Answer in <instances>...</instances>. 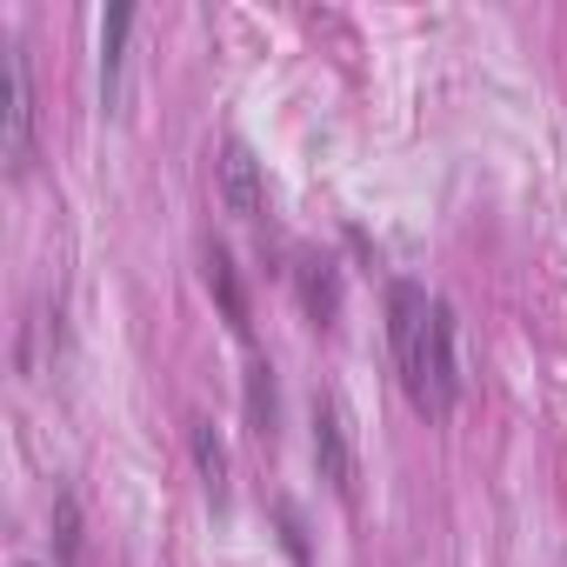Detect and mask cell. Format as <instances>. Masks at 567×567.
Here are the masks:
<instances>
[{
	"label": "cell",
	"instance_id": "1",
	"mask_svg": "<svg viewBox=\"0 0 567 567\" xmlns=\"http://www.w3.org/2000/svg\"><path fill=\"white\" fill-rule=\"evenodd\" d=\"M388 348H394V374H401L408 401L427 421L461 408V388H467L461 321L441 295L421 288V280H388Z\"/></svg>",
	"mask_w": 567,
	"mask_h": 567
},
{
	"label": "cell",
	"instance_id": "2",
	"mask_svg": "<svg viewBox=\"0 0 567 567\" xmlns=\"http://www.w3.org/2000/svg\"><path fill=\"white\" fill-rule=\"evenodd\" d=\"M315 467L348 507L361 501V441H354V414L334 388L315 394Z\"/></svg>",
	"mask_w": 567,
	"mask_h": 567
},
{
	"label": "cell",
	"instance_id": "3",
	"mask_svg": "<svg viewBox=\"0 0 567 567\" xmlns=\"http://www.w3.org/2000/svg\"><path fill=\"white\" fill-rule=\"evenodd\" d=\"M214 194H220V207H227L234 220H260L267 181H260V161H254L247 141H227V147H220V161H214Z\"/></svg>",
	"mask_w": 567,
	"mask_h": 567
},
{
	"label": "cell",
	"instance_id": "4",
	"mask_svg": "<svg viewBox=\"0 0 567 567\" xmlns=\"http://www.w3.org/2000/svg\"><path fill=\"white\" fill-rule=\"evenodd\" d=\"M0 161L28 174L34 161V87H28V54L8 48V134H0Z\"/></svg>",
	"mask_w": 567,
	"mask_h": 567
},
{
	"label": "cell",
	"instance_id": "5",
	"mask_svg": "<svg viewBox=\"0 0 567 567\" xmlns=\"http://www.w3.org/2000/svg\"><path fill=\"white\" fill-rule=\"evenodd\" d=\"M295 295H301V315H308L315 328H334V321H341V260L301 254V267H295Z\"/></svg>",
	"mask_w": 567,
	"mask_h": 567
},
{
	"label": "cell",
	"instance_id": "6",
	"mask_svg": "<svg viewBox=\"0 0 567 567\" xmlns=\"http://www.w3.org/2000/svg\"><path fill=\"white\" fill-rule=\"evenodd\" d=\"M200 260H207V288H214V301H220V321L247 341V328H254V321H247V288H240L234 254H227L220 240H207V254H200Z\"/></svg>",
	"mask_w": 567,
	"mask_h": 567
},
{
	"label": "cell",
	"instance_id": "7",
	"mask_svg": "<svg viewBox=\"0 0 567 567\" xmlns=\"http://www.w3.org/2000/svg\"><path fill=\"white\" fill-rule=\"evenodd\" d=\"M127 34H134V8L127 0H114L107 21H101V107L114 114L121 101V61H127Z\"/></svg>",
	"mask_w": 567,
	"mask_h": 567
},
{
	"label": "cell",
	"instance_id": "8",
	"mask_svg": "<svg viewBox=\"0 0 567 567\" xmlns=\"http://www.w3.org/2000/svg\"><path fill=\"white\" fill-rule=\"evenodd\" d=\"M240 408H247V434H254V441H274V427H280V394H274V368H267V361L247 368Z\"/></svg>",
	"mask_w": 567,
	"mask_h": 567
},
{
	"label": "cell",
	"instance_id": "9",
	"mask_svg": "<svg viewBox=\"0 0 567 567\" xmlns=\"http://www.w3.org/2000/svg\"><path fill=\"white\" fill-rule=\"evenodd\" d=\"M194 467H200L207 494H214V501H227V447H220V434H214L207 421H194Z\"/></svg>",
	"mask_w": 567,
	"mask_h": 567
},
{
	"label": "cell",
	"instance_id": "10",
	"mask_svg": "<svg viewBox=\"0 0 567 567\" xmlns=\"http://www.w3.org/2000/svg\"><path fill=\"white\" fill-rule=\"evenodd\" d=\"M54 560H61V567L81 560V501H74V487L54 494Z\"/></svg>",
	"mask_w": 567,
	"mask_h": 567
}]
</instances>
